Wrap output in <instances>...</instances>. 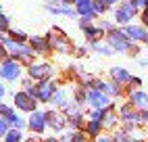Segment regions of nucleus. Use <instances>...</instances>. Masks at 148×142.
<instances>
[{"mask_svg": "<svg viewBox=\"0 0 148 142\" xmlns=\"http://www.w3.org/2000/svg\"><path fill=\"white\" fill-rule=\"evenodd\" d=\"M4 48H6L8 57L21 61V63H27V65L32 63L34 57H36V50L32 48V44L17 42V40H13V38H6V40H4Z\"/></svg>", "mask_w": 148, "mask_h": 142, "instance_id": "f257e3e1", "label": "nucleus"}, {"mask_svg": "<svg viewBox=\"0 0 148 142\" xmlns=\"http://www.w3.org/2000/svg\"><path fill=\"white\" fill-rule=\"evenodd\" d=\"M48 42H50V48L54 50V52H61V54H69L73 52V44L71 40H69V36L63 32L61 27H52L50 32H48Z\"/></svg>", "mask_w": 148, "mask_h": 142, "instance_id": "f03ea898", "label": "nucleus"}, {"mask_svg": "<svg viewBox=\"0 0 148 142\" xmlns=\"http://www.w3.org/2000/svg\"><path fill=\"white\" fill-rule=\"evenodd\" d=\"M23 75V63L13 57H6L4 61H0V79L4 82H17Z\"/></svg>", "mask_w": 148, "mask_h": 142, "instance_id": "7ed1b4c3", "label": "nucleus"}, {"mask_svg": "<svg viewBox=\"0 0 148 142\" xmlns=\"http://www.w3.org/2000/svg\"><path fill=\"white\" fill-rule=\"evenodd\" d=\"M140 6L136 4V0H121V4L115 8V23L119 25H130V21L138 15Z\"/></svg>", "mask_w": 148, "mask_h": 142, "instance_id": "20e7f679", "label": "nucleus"}, {"mask_svg": "<svg viewBox=\"0 0 148 142\" xmlns=\"http://www.w3.org/2000/svg\"><path fill=\"white\" fill-rule=\"evenodd\" d=\"M119 119L123 121V130H127V132H132L134 128H138V123L142 121V113L138 111L130 100L119 109Z\"/></svg>", "mask_w": 148, "mask_h": 142, "instance_id": "39448f33", "label": "nucleus"}, {"mask_svg": "<svg viewBox=\"0 0 148 142\" xmlns=\"http://www.w3.org/2000/svg\"><path fill=\"white\" fill-rule=\"evenodd\" d=\"M106 42L111 44L117 52H127V50L134 48V42L125 36L123 29H111V32H106Z\"/></svg>", "mask_w": 148, "mask_h": 142, "instance_id": "423d86ee", "label": "nucleus"}, {"mask_svg": "<svg viewBox=\"0 0 148 142\" xmlns=\"http://www.w3.org/2000/svg\"><path fill=\"white\" fill-rule=\"evenodd\" d=\"M86 103L90 105L92 109H106L108 105H111V96H108L106 92H102V90L98 88H86Z\"/></svg>", "mask_w": 148, "mask_h": 142, "instance_id": "0eeeda50", "label": "nucleus"}, {"mask_svg": "<svg viewBox=\"0 0 148 142\" xmlns=\"http://www.w3.org/2000/svg\"><path fill=\"white\" fill-rule=\"evenodd\" d=\"M27 75L34 79V82H42V79H50L54 75V67L50 63H29L27 67Z\"/></svg>", "mask_w": 148, "mask_h": 142, "instance_id": "6e6552de", "label": "nucleus"}, {"mask_svg": "<svg viewBox=\"0 0 148 142\" xmlns=\"http://www.w3.org/2000/svg\"><path fill=\"white\" fill-rule=\"evenodd\" d=\"M13 103H15V109L23 111V113H34V111L38 109L36 98H34V96H29L25 90H19V92H15Z\"/></svg>", "mask_w": 148, "mask_h": 142, "instance_id": "1a4fd4ad", "label": "nucleus"}, {"mask_svg": "<svg viewBox=\"0 0 148 142\" xmlns=\"http://www.w3.org/2000/svg\"><path fill=\"white\" fill-rule=\"evenodd\" d=\"M27 128H29V132H34V134H44V130L48 128L46 113H42V111H38V109L34 111V113H29Z\"/></svg>", "mask_w": 148, "mask_h": 142, "instance_id": "9d476101", "label": "nucleus"}, {"mask_svg": "<svg viewBox=\"0 0 148 142\" xmlns=\"http://www.w3.org/2000/svg\"><path fill=\"white\" fill-rule=\"evenodd\" d=\"M46 119H48V128L52 132H61V130H65L69 125V117L61 109L58 111H46Z\"/></svg>", "mask_w": 148, "mask_h": 142, "instance_id": "9b49d317", "label": "nucleus"}, {"mask_svg": "<svg viewBox=\"0 0 148 142\" xmlns=\"http://www.w3.org/2000/svg\"><path fill=\"white\" fill-rule=\"evenodd\" d=\"M38 86V100L40 103H50L52 94L58 90V86L52 82V79H42V82H36Z\"/></svg>", "mask_w": 148, "mask_h": 142, "instance_id": "f8f14e48", "label": "nucleus"}, {"mask_svg": "<svg viewBox=\"0 0 148 142\" xmlns=\"http://www.w3.org/2000/svg\"><path fill=\"white\" fill-rule=\"evenodd\" d=\"M123 32L125 36L132 40V42H146V38H148V32H146V27L144 25H123Z\"/></svg>", "mask_w": 148, "mask_h": 142, "instance_id": "ddd939ff", "label": "nucleus"}, {"mask_svg": "<svg viewBox=\"0 0 148 142\" xmlns=\"http://www.w3.org/2000/svg\"><path fill=\"white\" fill-rule=\"evenodd\" d=\"M127 100L138 109V111H146L148 109V94L146 92H142V90H138V88H134V90H130L127 92Z\"/></svg>", "mask_w": 148, "mask_h": 142, "instance_id": "4468645a", "label": "nucleus"}, {"mask_svg": "<svg viewBox=\"0 0 148 142\" xmlns=\"http://www.w3.org/2000/svg\"><path fill=\"white\" fill-rule=\"evenodd\" d=\"M29 44H32V48L36 50V54H48L52 50L48 38H44V36H32L29 38Z\"/></svg>", "mask_w": 148, "mask_h": 142, "instance_id": "2eb2a0df", "label": "nucleus"}, {"mask_svg": "<svg viewBox=\"0 0 148 142\" xmlns=\"http://www.w3.org/2000/svg\"><path fill=\"white\" fill-rule=\"evenodd\" d=\"M102 130H104V125H102V119H90L88 117L86 119V123H84V132L90 138H96V136H100L102 134Z\"/></svg>", "mask_w": 148, "mask_h": 142, "instance_id": "dca6fc26", "label": "nucleus"}, {"mask_svg": "<svg viewBox=\"0 0 148 142\" xmlns=\"http://www.w3.org/2000/svg\"><path fill=\"white\" fill-rule=\"evenodd\" d=\"M117 119H119V115H117V109H115V105L111 103V105L104 109V113H102V125H104V130L115 128V125H117Z\"/></svg>", "mask_w": 148, "mask_h": 142, "instance_id": "f3484780", "label": "nucleus"}, {"mask_svg": "<svg viewBox=\"0 0 148 142\" xmlns=\"http://www.w3.org/2000/svg\"><path fill=\"white\" fill-rule=\"evenodd\" d=\"M75 11H77L79 17H86V19H90V21L96 17V13H94V0H82V2H77Z\"/></svg>", "mask_w": 148, "mask_h": 142, "instance_id": "a211bd4d", "label": "nucleus"}, {"mask_svg": "<svg viewBox=\"0 0 148 142\" xmlns=\"http://www.w3.org/2000/svg\"><path fill=\"white\" fill-rule=\"evenodd\" d=\"M111 79H115L117 84H130L132 82V75H130V71H127L125 67H111Z\"/></svg>", "mask_w": 148, "mask_h": 142, "instance_id": "6ab92c4d", "label": "nucleus"}, {"mask_svg": "<svg viewBox=\"0 0 148 142\" xmlns=\"http://www.w3.org/2000/svg\"><path fill=\"white\" fill-rule=\"evenodd\" d=\"M84 29V34H86V40L90 44H94V42H98L102 36H104V29L102 27H92V25H86V27H82Z\"/></svg>", "mask_w": 148, "mask_h": 142, "instance_id": "aec40b11", "label": "nucleus"}, {"mask_svg": "<svg viewBox=\"0 0 148 142\" xmlns=\"http://www.w3.org/2000/svg\"><path fill=\"white\" fill-rule=\"evenodd\" d=\"M92 48L96 50L98 54H102V57H113V54H117V50H115V48H113L111 44H108V42H106V44L94 42V44H92Z\"/></svg>", "mask_w": 148, "mask_h": 142, "instance_id": "412c9836", "label": "nucleus"}, {"mask_svg": "<svg viewBox=\"0 0 148 142\" xmlns=\"http://www.w3.org/2000/svg\"><path fill=\"white\" fill-rule=\"evenodd\" d=\"M65 103H67V90H65V88H58L56 92L52 94V98H50V105H54V107L61 109Z\"/></svg>", "mask_w": 148, "mask_h": 142, "instance_id": "4be33fe9", "label": "nucleus"}, {"mask_svg": "<svg viewBox=\"0 0 148 142\" xmlns=\"http://www.w3.org/2000/svg\"><path fill=\"white\" fill-rule=\"evenodd\" d=\"M2 142H23V132L19 130V128H11V130L4 134Z\"/></svg>", "mask_w": 148, "mask_h": 142, "instance_id": "5701e85b", "label": "nucleus"}, {"mask_svg": "<svg viewBox=\"0 0 148 142\" xmlns=\"http://www.w3.org/2000/svg\"><path fill=\"white\" fill-rule=\"evenodd\" d=\"M84 115H82V111L79 113H73V115H69V128L71 130H82L84 128Z\"/></svg>", "mask_w": 148, "mask_h": 142, "instance_id": "b1692460", "label": "nucleus"}, {"mask_svg": "<svg viewBox=\"0 0 148 142\" xmlns=\"http://www.w3.org/2000/svg\"><path fill=\"white\" fill-rule=\"evenodd\" d=\"M6 119L11 121V128H19V130H23V128L27 125V119H23V117H19V113H17V111H15L13 115H8Z\"/></svg>", "mask_w": 148, "mask_h": 142, "instance_id": "393cba45", "label": "nucleus"}, {"mask_svg": "<svg viewBox=\"0 0 148 142\" xmlns=\"http://www.w3.org/2000/svg\"><path fill=\"white\" fill-rule=\"evenodd\" d=\"M113 140L115 142H136V136H130L127 130H121V132H115L113 134Z\"/></svg>", "mask_w": 148, "mask_h": 142, "instance_id": "a878e982", "label": "nucleus"}, {"mask_svg": "<svg viewBox=\"0 0 148 142\" xmlns=\"http://www.w3.org/2000/svg\"><path fill=\"white\" fill-rule=\"evenodd\" d=\"M8 38L17 40V42H25V40H27V34L21 32V29H8Z\"/></svg>", "mask_w": 148, "mask_h": 142, "instance_id": "bb28decb", "label": "nucleus"}, {"mask_svg": "<svg viewBox=\"0 0 148 142\" xmlns=\"http://www.w3.org/2000/svg\"><path fill=\"white\" fill-rule=\"evenodd\" d=\"M106 8H108V4L104 2V0H94V13L96 15H104Z\"/></svg>", "mask_w": 148, "mask_h": 142, "instance_id": "cd10ccee", "label": "nucleus"}, {"mask_svg": "<svg viewBox=\"0 0 148 142\" xmlns=\"http://www.w3.org/2000/svg\"><path fill=\"white\" fill-rule=\"evenodd\" d=\"M11 130V121H8L4 115H0V138H4V134Z\"/></svg>", "mask_w": 148, "mask_h": 142, "instance_id": "c85d7f7f", "label": "nucleus"}, {"mask_svg": "<svg viewBox=\"0 0 148 142\" xmlns=\"http://www.w3.org/2000/svg\"><path fill=\"white\" fill-rule=\"evenodd\" d=\"M11 29V21H8V17L0 11V32H8Z\"/></svg>", "mask_w": 148, "mask_h": 142, "instance_id": "c756f323", "label": "nucleus"}, {"mask_svg": "<svg viewBox=\"0 0 148 142\" xmlns=\"http://www.w3.org/2000/svg\"><path fill=\"white\" fill-rule=\"evenodd\" d=\"M13 113H15V109H13V107H8V105H4V103H0V115L8 117V115H13Z\"/></svg>", "mask_w": 148, "mask_h": 142, "instance_id": "7c9ffc66", "label": "nucleus"}, {"mask_svg": "<svg viewBox=\"0 0 148 142\" xmlns=\"http://www.w3.org/2000/svg\"><path fill=\"white\" fill-rule=\"evenodd\" d=\"M140 86H142V79H140V77H132V82H130V90L140 88Z\"/></svg>", "mask_w": 148, "mask_h": 142, "instance_id": "2f4dec72", "label": "nucleus"}, {"mask_svg": "<svg viewBox=\"0 0 148 142\" xmlns=\"http://www.w3.org/2000/svg\"><path fill=\"white\" fill-rule=\"evenodd\" d=\"M94 140H96V142H115V140H113L111 136H104V134H100V136H96Z\"/></svg>", "mask_w": 148, "mask_h": 142, "instance_id": "473e14b6", "label": "nucleus"}, {"mask_svg": "<svg viewBox=\"0 0 148 142\" xmlns=\"http://www.w3.org/2000/svg\"><path fill=\"white\" fill-rule=\"evenodd\" d=\"M142 25L148 29V8H144V13H142Z\"/></svg>", "mask_w": 148, "mask_h": 142, "instance_id": "72a5a7b5", "label": "nucleus"}, {"mask_svg": "<svg viewBox=\"0 0 148 142\" xmlns=\"http://www.w3.org/2000/svg\"><path fill=\"white\" fill-rule=\"evenodd\" d=\"M102 29H104V32H111V29H115L113 27V23H108V21H102V25H100Z\"/></svg>", "mask_w": 148, "mask_h": 142, "instance_id": "f704fd0d", "label": "nucleus"}, {"mask_svg": "<svg viewBox=\"0 0 148 142\" xmlns=\"http://www.w3.org/2000/svg\"><path fill=\"white\" fill-rule=\"evenodd\" d=\"M6 54H8V52H6V48H4V44H2V46H0V61H4Z\"/></svg>", "mask_w": 148, "mask_h": 142, "instance_id": "c9c22d12", "label": "nucleus"}, {"mask_svg": "<svg viewBox=\"0 0 148 142\" xmlns=\"http://www.w3.org/2000/svg\"><path fill=\"white\" fill-rule=\"evenodd\" d=\"M73 52H75V57H84L86 54V48H75Z\"/></svg>", "mask_w": 148, "mask_h": 142, "instance_id": "e433bc0d", "label": "nucleus"}, {"mask_svg": "<svg viewBox=\"0 0 148 142\" xmlns=\"http://www.w3.org/2000/svg\"><path fill=\"white\" fill-rule=\"evenodd\" d=\"M4 94H6V90H4L2 82H0V103H2V98H4Z\"/></svg>", "mask_w": 148, "mask_h": 142, "instance_id": "4c0bfd02", "label": "nucleus"}, {"mask_svg": "<svg viewBox=\"0 0 148 142\" xmlns=\"http://www.w3.org/2000/svg\"><path fill=\"white\" fill-rule=\"evenodd\" d=\"M142 121H144V123H148V109L142 111Z\"/></svg>", "mask_w": 148, "mask_h": 142, "instance_id": "58836bf2", "label": "nucleus"}, {"mask_svg": "<svg viewBox=\"0 0 148 142\" xmlns=\"http://www.w3.org/2000/svg\"><path fill=\"white\" fill-rule=\"evenodd\" d=\"M104 2H106L108 6H113V4H117V2H121V0H104Z\"/></svg>", "mask_w": 148, "mask_h": 142, "instance_id": "ea45409f", "label": "nucleus"}, {"mask_svg": "<svg viewBox=\"0 0 148 142\" xmlns=\"http://www.w3.org/2000/svg\"><path fill=\"white\" fill-rule=\"evenodd\" d=\"M2 34H4V32H0V46H2V44H4V40H6V36H2Z\"/></svg>", "mask_w": 148, "mask_h": 142, "instance_id": "a19ab883", "label": "nucleus"}, {"mask_svg": "<svg viewBox=\"0 0 148 142\" xmlns=\"http://www.w3.org/2000/svg\"><path fill=\"white\" fill-rule=\"evenodd\" d=\"M42 142H61V140H56V138H46V140H42Z\"/></svg>", "mask_w": 148, "mask_h": 142, "instance_id": "79ce46f5", "label": "nucleus"}, {"mask_svg": "<svg viewBox=\"0 0 148 142\" xmlns=\"http://www.w3.org/2000/svg\"><path fill=\"white\" fill-rule=\"evenodd\" d=\"M144 44H146V46H148V38H146V42H144Z\"/></svg>", "mask_w": 148, "mask_h": 142, "instance_id": "37998d69", "label": "nucleus"}]
</instances>
